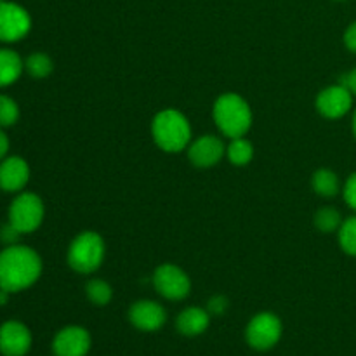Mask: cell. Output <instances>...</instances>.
Wrapping results in <instances>:
<instances>
[{
    "mask_svg": "<svg viewBox=\"0 0 356 356\" xmlns=\"http://www.w3.org/2000/svg\"><path fill=\"white\" fill-rule=\"evenodd\" d=\"M341 225H343V218H341L339 211H336V209L325 207L315 214V226L320 232H336V229L341 228Z\"/></svg>",
    "mask_w": 356,
    "mask_h": 356,
    "instance_id": "obj_21",
    "label": "cell"
},
{
    "mask_svg": "<svg viewBox=\"0 0 356 356\" xmlns=\"http://www.w3.org/2000/svg\"><path fill=\"white\" fill-rule=\"evenodd\" d=\"M282 337V322L273 313H259L249 322L245 339L254 350L266 351L273 348Z\"/></svg>",
    "mask_w": 356,
    "mask_h": 356,
    "instance_id": "obj_8",
    "label": "cell"
},
{
    "mask_svg": "<svg viewBox=\"0 0 356 356\" xmlns=\"http://www.w3.org/2000/svg\"><path fill=\"white\" fill-rule=\"evenodd\" d=\"M353 132H355V138H356V111H355V117H353Z\"/></svg>",
    "mask_w": 356,
    "mask_h": 356,
    "instance_id": "obj_30",
    "label": "cell"
},
{
    "mask_svg": "<svg viewBox=\"0 0 356 356\" xmlns=\"http://www.w3.org/2000/svg\"><path fill=\"white\" fill-rule=\"evenodd\" d=\"M341 83H343L353 96H356V68L351 70L350 73H346V75L341 79Z\"/></svg>",
    "mask_w": 356,
    "mask_h": 356,
    "instance_id": "obj_28",
    "label": "cell"
},
{
    "mask_svg": "<svg viewBox=\"0 0 356 356\" xmlns=\"http://www.w3.org/2000/svg\"><path fill=\"white\" fill-rule=\"evenodd\" d=\"M89 350L90 336L82 327H65L52 341V351L56 356H86Z\"/></svg>",
    "mask_w": 356,
    "mask_h": 356,
    "instance_id": "obj_12",
    "label": "cell"
},
{
    "mask_svg": "<svg viewBox=\"0 0 356 356\" xmlns=\"http://www.w3.org/2000/svg\"><path fill=\"white\" fill-rule=\"evenodd\" d=\"M228 305L229 302L225 296H214V298L209 301L207 312L211 313V315H222V313L228 309Z\"/></svg>",
    "mask_w": 356,
    "mask_h": 356,
    "instance_id": "obj_25",
    "label": "cell"
},
{
    "mask_svg": "<svg viewBox=\"0 0 356 356\" xmlns=\"http://www.w3.org/2000/svg\"><path fill=\"white\" fill-rule=\"evenodd\" d=\"M312 184H313V190H315L320 197H325V198L336 197L341 186L337 174L329 169L316 170L312 177Z\"/></svg>",
    "mask_w": 356,
    "mask_h": 356,
    "instance_id": "obj_17",
    "label": "cell"
},
{
    "mask_svg": "<svg viewBox=\"0 0 356 356\" xmlns=\"http://www.w3.org/2000/svg\"><path fill=\"white\" fill-rule=\"evenodd\" d=\"M216 125L229 139L242 138L252 125V110L240 94L226 92L216 99L212 110Z\"/></svg>",
    "mask_w": 356,
    "mask_h": 356,
    "instance_id": "obj_2",
    "label": "cell"
},
{
    "mask_svg": "<svg viewBox=\"0 0 356 356\" xmlns=\"http://www.w3.org/2000/svg\"><path fill=\"white\" fill-rule=\"evenodd\" d=\"M344 200L351 209L356 211V172L351 174L350 179L344 184Z\"/></svg>",
    "mask_w": 356,
    "mask_h": 356,
    "instance_id": "obj_24",
    "label": "cell"
},
{
    "mask_svg": "<svg viewBox=\"0 0 356 356\" xmlns=\"http://www.w3.org/2000/svg\"><path fill=\"white\" fill-rule=\"evenodd\" d=\"M209 323H211V313L204 308H197V306H191V308L181 312L176 320L177 330L188 337L204 334L207 330Z\"/></svg>",
    "mask_w": 356,
    "mask_h": 356,
    "instance_id": "obj_15",
    "label": "cell"
},
{
    "mask_svg": "<svg viewBox=\"0 0 356 356\" xmlns=\"http://www.w3.org/2000/svg\"><path fill=\"white\" fill-rule=\"evenodd\" d=\"M44 202L38 195L24 191L13 200L9 207V222L21 233H33L44 221Z\"/></svg>",
    "mask_w": 356,
    "mask_h": 356,
    "instance_id": "obj_5",
    "label": "cell"
},
{
    "mask_svg": "<svg viewBox=\"0 0 356 356\" xmlns=\"http://www.w3.org/2000/svg\"><path fill=\"white\" fill-rule=\"evenodd\" d=\"M226 155H228V160L236 167H243L247 163H250V160L254 159V146L249 139L235 138L232 139L229 146L226 148Z\"/></svg>",
    "mask_w": 356,
    "mask_h": 356,
    "instance_id": "obj_18",
    "label": "cell"
},
{
    "mask_svg": "<svg viewBox=\"0 0 356 356\" xmlns=\"http://www.w3.org/2000/svg\"><path fill=\"white\" fill-rule=\"evenodd\" d=\"M153 139L160 149L167 153H179L191 143V127L181 111L167 108L156 113L152 124Z\"/></svg>",
    "mask_w": 356,
    "mask_h": 356,
    "instance_id": "obj_3",
    "label": "cell"
},
{
    "mask_svg": "<svg viewBox=\"0 0 356 356\" xmlns=\"http://www.w3.org/2000/svg\"><path fill=\"white\" fill-rule=\"evenodd\" d=\"M353 104V94L343 86H330L323 89L316 97V110L325 118H341L351 110Z\"/></svg>",
    "mask_w": 356,
    "mask_h": 356,
    "instance_id": "obj_10",
    "label": "cell"
},
{
    "mask_svg": "<svg viewBox=\"0 0 356 356\" xmlns=\"http://www.w3.org/2000/svg\"><path fill=\"white\" fill-rule=\"evenodd\" d=\"M87 298L92 305L96 306H104L111 301L113 298V291H111V285L108 282L99 280V278H92V280L87 284L86 287Z\"/></svg>",
    "mask_w": 356,
    "mask_h": 356,
    "instance_id": "obj_20",
    "label": "cell"
},
{
    "mask_svg": "<svg viewBox=\"0 0 356 356\" xmlns=\"http://www.w3.org/2000/svg\"><path fill=\"white\" fill-rule=\"evenodd\" d=\"M153 285L162 298L170 301H181L188 298L191 291V280L186 271L176 264H162L153 273Z\"/></svg>",
    "mask_w": 356,
    "mask_h": 356,
    "instance_id": "obj_6",
    "label": "cell"
},
{
    "mask_svg": "<svg viewBox=\"0 0 356 356\" xmlns=\"http://www.w3.org/2000/svg\"><path fill=\"white\" fill-rule=\"evenodd\" d=\"M106 254V245L99 233L82 232L68 247V264L76 273L89 275L99 270Z\"/></svg>",
    "mask_w": 356,
    "mask_h": 356,
    "instance_id": "obj_4",
    "label": "cell"
},
{
    "mask_svg": "<svg viewBox=\"0 0 356 356\" xmlns=\"http://www.w3.org/2000/svg\"><path fill=\"white\" fill-rule=\"evenodd\" d=\"M31 348V334L24 323L10 320L0 327V351L6 356H24Z\"/></svg>",
    "mask_w": 356,
    "mask_h": 356,
    "instance_id": "obj_13",
    "label": "cell"
},
{
    "mask_svg": "<svg viewBox=\"0 0 356 356\" xmlns=\"http://www.w3.org/2000/svg\"><path fill=\"white\" fill-rule=\"evenodd\" d=\"M226 146L218 136H200L198 139H195L193 143H190L188 146V159L193 163L195 167H200V169H209V167H214L219 160L225 156Z\"/></svg>",
    "mask_w": 356,
    "mask_h": 356,
    "instance_id": "obj_9",
    "label": "cell"
},
{
    "mask_svg": "<svg viewBox=\"0 0 356 356\" xmlns=\"http://www.w3.org/2000/svg\"><path fill=\"white\" fill-rule=\"evenodd\" d=\"M339 243L350 256H356V216L343 221L339 228Z\"/></svg>",
    "mask_w": 356,
    "mask_h": 356,
    "instance_id": "obj_23",
    "label": "cell"
},
{
    "mask_svg": "<svg viewBox=\"0 0 356 356\" xmlns=\"http://www.w3.org/2000/svg\"><path fill=\"white\" fill-rule=\"evenodd\" d=\"M24 70V61L13 49H0V87L17 82Z\"/></svg>",
    "mask_w": 356,
    "mask_h": 356,
    "instance_id": "obj_16",
    "label": "cell"
},
{
    "mask_svg": "<svg viewBox=\"0 0 356 356\" xmlns=\"http://www.w3.org/2000/svg\"><path fill=\"white\" fill-rule=\"evenodd\" d=\"M21 236V233L14 228L10 222H7L2 229H0V240H2L6 245H14L17 242V238Z\"/></svg>",
    "mask_w": 356,
    "mask_h": 356,
    "instance_id": "obj_26",
    "label": "cell"
},
{
    "mask_svg": "<svg viewBox=\"0 0 356 356\" xmlns=\"http://www.w3.org/2000/svg\"><path fill=\"white\" fill-rule=\"evenodd\" d=\"M31 28V17L19 3L0 0V42L13 44L28 35Z\"/></svg>",
    "mask_w": 356,
    "mask_h": 356,
    "instance_id": "obj_7",
    "label": "cell"
},
{
    "mask_svg": "<svg viewBox=\"0 0 356 356\" xmlns=\"http://www.w3.org/2000/svg\"><path fill=\"white\" fill-rule=\"evenodd\" d=\"M19 120V106L13 97L0 94V129L13 127Z\"/></svg>",
    "mask_w": 356,
    "mask_h": 356,
    "instance_id": "obj_22",
    "label": "cell"
},
{
    "mask_svg": "<svg viewBox=\"0 0 356 356\" xmlns=\"http://www.w3.org/2000/svg\"><path fill=\"white\" fill-rule=\"evenodd\" d=\"M344 44L351 52H356V21L353 24H350V28L344 33Z\"/></svg>",
    "mask_w": 356,
    "mask_h": 356,
    "instance_id": "obj_27",
    "label": "cell"
},
{
    "mask_svg": "<svg viewBox=\"0 0 356 356\" xmlns=\"http://www.w3.org/2000/svg\"><path fill=\"white\" fill-rule=\"evenodd\" d=\"M24 70L33 79H45V76H49L52 73L54 65H52V59L47 54H44V52H33L24 61Z\"/></svg>",
    "mask_w": 356,
    "mask_h": 356,
    "instance_id": "obj_19",
    "label": "cell"
},
{
    "mask_svg": "<svg viewBox=\"0 0 356 356\" xmlns=\"http://www.w3.org/2000/svg\"><path fill=\"white\" fill-rule=\"evenodd\" d=\"M30 181V167L21 156H6L0 162V190L17 193Z\"/></svg>",
    "mask_w": 356,
    "mask_h": 356,
    "instance_id": "obj_14",
    "label": "cell"
},
{
    "mask_svg": "<svg viewBox=\"0 0 356 356\" xmlns=\"http://www.w3.org/2000/svg\"><path fill=\"white\" fill-rule=\"evenodd\" d=\"M7 152H9V138H7L6 132L0 129V162L6 159Z\"/></svg>",
    "mask_w": 356,
    "mask_h": 356,
    "instance_id": "obj_29",
    "label": "cell"
},
{
    "mask_svg": "<svg viewBox=\"0 0 356 356\" xmlns=\"http://www.w3.org/2000/svg\"><path fill=\"white\" fill-rule=\"evenodd\" d=\"M129 320L132 325L145 332H155L162 329L167 320V313L163 306L156 301L143 299V301L134 302L129 309Z\"/></svg>",
    "mask_w": 356,
    "mask_h": 356,
    "instance_id": "obj_11",
    "label": "cell"
},
{
    "mask_svg": "<svg viewBox=\"0 0 356 356\" xmlns=\"http://www.w3.org/2000/svg\"><path fill=\"white\" fill-rule=\"evenodd\" d=\"M42 275V259L26 245H7L0 252V289L9 294L30 289Z\"/></svg>",
    "mask_w": 356,
    "mask_h": 356,
    "instance_id": "obj_1",
    "label": "cell"
}]
</instances>
